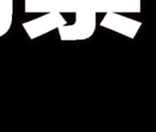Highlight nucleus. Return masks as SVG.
<instances>
[{
	"label": "nucleus",
	"mask_w": 156,
	"mask_h": 132,
	"mask_svg": "<svg viewBox=\"0 0 156 132\" xmlns=\"http://www.w3.org/2000/svg\"><path fill=\"white\" fill-rule=\"evenodd\" d=\"M97 27V13L83 10L75 13V22L58 28L61 40H83L89 39Z\"/></svg>",
	"instance_id": "obj_2"
},
{
	"label": "nucleus",
	"mask_w": 156,
	"mask_h": 132,
	"mask_svg": "<svg viewBox=\"0 0 156 132\" xmlns=\"http://www.w3.org/2000/svg\"><path fill=\"white\" fill-rule=\"evenodd\" d=\"M13 20V0H0V37L11 28Z\"/></svg>",
	"instance_id": "obj_5"
},
{
	"label": "nucleus",
	"mask_w": 156,
	"mask_h": 132,
	"mask_svg": "<svg viewBox=\"0 0 156 132\" xmlns=\"http://www.w3.org/2000/svg\"><path fill=\"white\" fill-rule=\"evenodd\" d=\"M66 24L67 21L62 14L53 11L45 13V15L37 19L22 23V27L26 30L30 39L34 40Z\"/></svg>",
	"instance_id": "obj_3"
},
{
	"label": "nucleus",
	"mask_w": 156,
	"mask_h": 132,
	"mask_svg": "<svg viewBox=\"0 0 156 132\" xmlns=\"http://www.w3.org/2000/svg\"><path fill=\"white\" fill-rule=\"evenodd\" d=\"M100 26L127 36L130 39H134L141 26V22L119 15V13L109 12L106 13L105 17L100 22Z\"/></svg>",
	"instance_id": "obj_4"
},
{
	"label": "nucleus",
	"mask_w": 156,
	"mask_h": 132,
	"mask_svg": "<svg viewBox=\"0 0 156 132\" xmlns=\"http://www.w3.org/2000/svg\"><path fill=\"white\" fill-rule=\"evenodd\" d=\"M26 13H140V0H24Z\"/></svg>",
	"instance_id": "obj_1"
}]
</instances>
